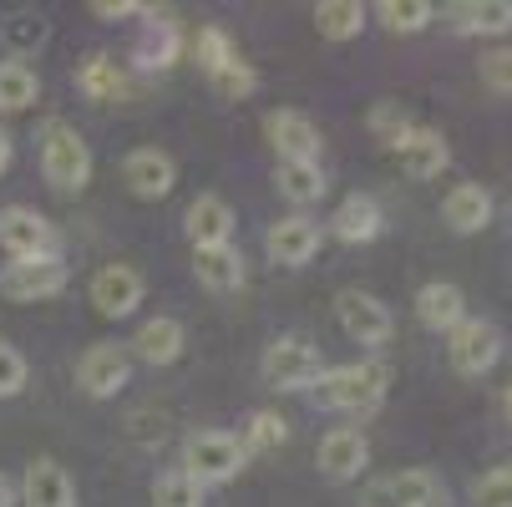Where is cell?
<instances>
[{
	"label": "cell",
	"instance_id": "8d00e7d4",
	"mask_svg": "<svg viewBox=\"0 0 512 507\" xmlns=\"http://www.w3.org/2000/svg\"><path fill=\"white\" fill-rule=\"evenodd\" d=\"M6 41H11V51H16V61H21L26 51H36V46L46 41V21H41V16H11V21H6Z\"/></svg>",
	"mask_w": 512,
	"mask_h": 507
},
{
	"label": "cell",
	"instance_id": "ac0fdd59",
	"mask_svg": "<svg viewBox=\"0 0 512 507\" xmlns=\"http://www.w3.org/2000/svg\"><path fill=\"white\" fill-rule=\"evenodd\" d=\"M416 320L426 325V330H436V335H452L462 320H467V300H462V289L457 284H447V279H431V284H421L416 289Z\"/></svg>",
	"mask_w": 512,
	"mask_h": 507
},
{
	"label": "cell",
	"instance_id": "5b68a950",
	"mask_svg": "<svg viewBox=\"0 0 512 507\" xmlns=\"http://www.w3.org/2000/svg\"><path fill=\"white\" fill-rule=\"evenodd\" d=\"M66 289V264L61 254L51 259H11L6 269H0V295H6L11 305H36V300H51Z\"/></svg>",
	"mask_w": 512,
	"mask_h": 507
},
{
	"label": "cell",
	"instance_id": "60d3db41",
	"mask_svg": "<svg viewBox=\"0 0 512 507\" xmlns=\"http://www.w3.org/2000/svg\"><path fill=\"white\" fill-rule=\"evenodd\" d=\"M16 497H21V492H16V482H11L6 472H0V507H16Z\"/></svg>",
	"mask_w": 512,
	"mask_h": 507
},
{
	"label": "cell",
	"instance_id": "9a60e30c",
	"mask_svg": "<svg viewBox=\"0 0 512 507\" xmlns=\"http://www.w3.org/2000/svg\"><path fill=\"white\" fill-rule=\"evenodd\" d=\"M264 249H269L274 264L300 269V264L315 259V249H320V229H315V219H305V213H289V219H279V224L264 234Z\"/></svg>",
	"mask_w": 512,
	"mask_h": 507
},
{
	"label": "cell",
	"instance_id": "83f0119b",
	"mask_svg": "<svg viewBox=\"0 0 512 507\" xmlns=\"http://www.w3.org/2000/svg\"><path fill=\"white\" fill-rule=\"evenodd\" d=\"M178 56V26L158 11H148V26H142V41H137V61L142 66H173Z\"/></svg>",
	"mask_w": 512,
	"mask_h": 507
},
{
	"label": "cell",
	"instance_id": "7402d4cb",
	"mask_svg": "<svg viewBox=\"0 0 512 507\" xmlns=\"http://www.w3.org/2000/svg\"><path fill=\"white\" fill-rule=\"evenodd\" d=\"M193 274H198L203 289H213V295H234V289H244V254L234 244L193 249Z\"/></svg>",
	"mask_w": 512,
	"mask_h": 507
},
{
	"label": "cell",
	"instance_id": "7a4b0ae2",
	"mask_svg": "<svg viewBox=\"0 0 512 507\" xmlns=\"http://www.w3.org/2000/svg\"><path fill=\"white\" fill-rule=\"evenodd\" d=\"M386 386H391V371L381 360H350V366H335L315 381V396L330 411H376Z\"/></svg>",
	"mask_w": 512,
	"mask_h": 507
},
{
	"label": "cell",
	"instance_id": "b9f144b4",
	"mask_svg": "<svg viewBox=\"0 0 512 507\" xmlns=\"http://www.w3.org/2000/svg\"><path fill=\"white\" fill-rule=\"evenodd\" d=\"M6 168H11V132L0 127V173H6Z\"/></svg>",
	"mask_w": 512,
	"mask_h": 507
},
{
	"label": "cell",
	"instance_id": "f546056e",
	"mask_svg": "<svg viewBox=\"0 0 512 507\" xmlns=\"http://www.w3.org/2000/svg\"><path fill=\"white\" fill-rule=\"evenodd\" d=\"M153 507H203V487L183 467H173L153 482Z\"/></svg>",
	"mask_w": 512,
	"mask_h": 507
},
{
	"label": "cell",
	"instance_id": "3957f363",
	"mask_svg": "<svg viewBox=\"0 0 512 507\" xmlns=\"http://www.w3.org/2000/svg\"><path fill=\"white\" fill-rule=\"evenodd\" d=\"M259 371H264V381H269L274 391H315V381L325 376V360H320V350H315L310 340L279 335V340L264 350Z\"/></svg>",
	"mask_w": 512,
	"mask_h": 507
},
{
	"label": "cell",
	"instance_id": "cb8c5ba5",
	"mask_svg": "<svg viewBox=\"0 0 512 507\" xmlns=\"http://www.w3.org/2000/svg\"><path fill=\"white\" fill-rule=\"evenodd\" d=\"M132 355L148 360V366H173L183 355V325L173 315H158V320H142L137 335H132Z\"/></svg>",
	"mask_w": 512,
	"mask_h": 507
},
{
	"label": "cell",
	"instance_id": "ab89813d",
	"mask_svg": "<svg viewBox=\"0 0 512 507\" xmlns=\"http://www.w3.org/2000/svg\"><path fill=\"white\" fill-rule=\"evenodd\" d=\"M92 16H102V21H122V16H148V6H132V0H97Z\"/></svg>",
	"mask_w": 512,
	"mask_h": 507
},
{
	"label": "cell",
	"instance_id": "30bf717a",
	"mask_svg": "<svg viewBox=\"0 0 512 507\" xmlns=\"http://www.w3.org/2000/svg\"><path fill=\"white\" fill-rule=\"evenodd\" d=\"M127 376H132V355H127L122 345H92V350L77 360V386H82L87 396H97V401L117 396V391L127 386Z\"/></svg>",
	"mask_w": 512,
	"mask_h": 507
},
{
	"label": "cell",
	"instance_id": "ffe728a7",
	"mask_svg": "<svg viewBox=\"0 0 512 507\" xmlns=\"http://www.w3.org/2000/svg\"><path fill=\"white\" fill-rule=\"evenodd\" d=\"M442 219L452 234H477L492 224V193L482 183H457L447 198H442Z\"/></svg>",
	"mask_w": 512,
	"mask_h": 507
},
{
	"label": "cell",
	"instance_id": "5bb4252c",
	"mask_svg": "<svg viewBox=\"0 0 512 507\" xmlns=\"http://www.w3.org/2000/svg\"><path fill=\"white\" fill-rule=\"evenodd\" d=\"M396 163L406 178H442V168L452 163V148H447V137L442 132H431V127H411L401 142H396Z\"/></svg>",
	"mask_w": 512,
	"mask_h": 507
},
{
	"label": "cell",
	"instance_id": "9c48e42d",
	"mask_svg": "<svg viewBox=\"0 0 512 507\" xmlns=\"http://www.w3.org/2000/svg\"><path fill=\"white\" fill-rule=\"evenodd\" d=\"M92 305H97V315H107V320H122V315H132L137 305H142V274L132 269V264H102L97 274H92Z\"/></svg>",
	"mask_w": 512,
	"mask_h": 507
},
{
	"label": "cell",
	"instance_id": "d6986e66",
	"mask_svg": "<svg viewBox=\"0 0 512 507\" xmlns=\"http://www.w3.org/2000/svg\"><path fill=\"white\" fill-rule=\"evenodd\" d=\"M365 457H371V447H365V437L355 426H335L330 437L320 442V472L330 477V482H350V477H360V467H365Z\"/></svg>",
	"mask_w": 512,
	"mask_h": 507
},
{
	"label": "cell",
	"instance_id": "8fae6325",
	"mask_svg": "<svg viewBox=\"0 0 512 507\" xmlns=\"http://www.w3.org/2000/svg\"><path fill=\"white\" fill-rule=\"evenodd\" d=\"M264 137L274 142L279 163H315L320 158V127L305 112H269Z\"/></svg>",
	"mask_w": 512,
	"mask_h": 507
},
{
	"label": "cell",
	"instance_id": "74e56055",
	"mask_svg": "<svg viewBox=\"0 0 512 507\" xmlns=\"http://www.w3.org/2000/svg\"><path fill=\"white\" fill-rule=\"evenodd\" d=\"M477 71H482V82H487L492 92H502V97L512 92V51H507V46H492Z\"/></svg>",
	"mask_w": 512,
	"mask_h": 507
},
{
	"label": "cell",
	"instance_id": "ba28073f",
	"mask_svg": "<svg viewBox=\"0 0 512 507\" xmlns=\"http://www.w3.org/2000/svg\"><path fill=\"white\" fill-rule=\"evenodd\" d=\"M447 355H452V366H457L462 376H487V371L497 366V355H502V330H497L492 320H462V325L452 330Z\"/></svg>",
	"mask_w": 512,
	"mask_h": 507
},
{
	"label": "cell",
	"instance_id": "6da1fadb",
	"mask_svg": "<svg viewBox=\"0 0 512 507\" xmlns=\"http://www.w3.org/2000/svg\"><path fill=\"white\" fill-rule=\"evenodd\" d=\"M41 178L56 193H82L92 183V148L82 142V132L61 117H51L41 127Z\"/></svg>",
	"mask_w": 512,
	"mask_h": 507
},
{
	"label": "cell",
	"instance_id": "e0dca14e",
	"mask_svg": "<svg viewBox=\"0 0 512 507\" xmlns=\"http://www.w3.org/2000/svg\"><path fill=\"white\" fill-rule=\"evenodd\" d=\"M193 249H218V244H229L234 239V208L218 198V193H203L188 203V219H183Z\"/></svg>",
	"mask_w": 512,
	"mask_h": 507
},
{
	"label": "cell",
	"instance_id": "2e32d148",
	"mask_svg": "<svg viewBox=\"0 0 512 507\" xmlns=\"http://www.w3.org/2000/svg\"><path fill=\"white\" fill-rule=\"evenodd\" d=\"M21 507H77V487H71L66 467L56 457H36L21 477Z\"/></svg>",
	"mask_w": 512,
	"mask_h": 507
},
{
	"label": "cell",
	"instance_id": "8992f818",
	"mask_svg": "<svg viewBox=\"0 0 512 507\" xmlns=\"http://www.w3.org/2000/svg\"><path fill=\"white\" fill-rule=\"evenodd\" d=\"M56 229L36 208H0V249L11 259H51L56 254Z\"/></svg>",
	"mask_w": 512,
	"mask_h": 507
},
{
	"label": "cell",
	"instance_id": "f1b7e54d",
	"mask_svg": "<svg viewBox=\"0 0 512 507\" xmlns=\"http://www.w3.org/2000/svg\"><path fill=\"white\" fill-rule=\"evenodd\" d=\"M77 87L92 97V102H117L122 97V71L112 56H87L82 71H77Z\"/></svg>",
	"mask_w": 512,
	"mask_h": 507
},
{
	"label": "cell",
	"instance_id": "52a82bcc",
	"mask_svg": "<svg viewBox=\"0 0 512 507\" xmlns=\"http://www.w3.org/2000/svg\"><path fill=\"white\" fill-rule=\"evenodd\" d=\"M335 315H340V325H345V335H350L355 345H386L391 330H396L391 310H386L376 295H365V289H340Z\"/></svg>",
	"mask_w": 512,
	"mask_h": 507
},
{
	"label": "cell",
	"instance_id": "d590c367",
	"mask_svg": "<svg viewBox=\"0 0 512 507\" xmlns=\"http://www.w3.org/2000/svg\"><path fill=\"white\" fill-rule=\"evenodd\" d=\"M371 132L396 148V142L411 132V117L401 112V102H376V107H371Z\"/></svg>",
	"mask_w": 512,
	"mask_h": 507
},
{
	"label": "cell",
	"instance_id": "e575fe53",
	"mask_svg": "<svg viewBox=\"0 0 512 507\" xmlns=\"http://www.w3.org/2000/svg\"><path fill=\"white\" fill-rule=\"evenodd\" d=\"M213 92L218 97H229V102H239V97H249L254 87H259V77H254V71H249V61H229L224 71H213Z\"/></svg>",
	"mask_w": 512,
	"mask_h": 507
},
{
	"label": "cell",
	"instance_id": "44dd1931",
	"mask_svg": "<svg viewBox=\"0 0 512 507\" xmlns=\"http://www.w3.org/2000/svg\"><path fill=\"white\" fill-rule=\"evenodd\" d=\"M330 229H335V239H345V244H371V239H381V229H386L381 203H376L371 193H350V198L335 208Z\"/></svg>",
	"mask_w": 512,
	"mask_h": 507
},
{
	"label": "cell",
	"instance_id": "d6a6232c",
	"mask_svg": "<svg viewBox=\"0 0 512 507\" xmlns=\"http://www.w3.org/2000/svg\"><path fill=\"white\" fill-rule=\"evenodd\" d=\"M193 51H198V66L208 71V77H213V71H224L229 61H239L234 41H229L224 31H218V26H203V31H198V41H193Z\"/></svg>",
	"mask_w": 512,
	"mask_h": 507
},
{
	"label": "cell",
	"instance_id": "484cf974",
	"mask_svg": "<svg viewBox=\"0 0 512 507\" xmlns=\"http://www.w3.org/2000/svg\"><path fill=\"white\" fill-rule=\"evenodd\" d=\"M274 183H279V193L289 198V203H320L325 198V173H320V163H279L274 168Z\"/></svg>",
	"mask_w": 512,
	"mask_h": 507
},
{
	"label": "cell",
	"instance_id": "1f68e13d",
	"mask_svg": "<svg viewBox=\"0 0 512 507\" xmlns=\"http://www.w3.org/2000/svg\"><path fill=\"white\" fill-rule=\"evenodd\" d=\"M284 442H289V421L274 416V411H254L239 447H244V452H274V447H284Z\"/></svg>",
	"mask_w": 512,
	"mask_h": 507
},
{
	"label": "cell",
	"instance_id": "7bdbcfd3",
	"mask_svg": "<svg viewBox=\"0 0 512 507\" xmlns=\"http://www.w3.org/2000/svg\"><path fill=\"white\" fill-rule=\"evenodd\" d=\"M502 401H507V416H512V381H507V396Z\"/></svg>",
	"mask_w": 512,
	"mask_h": 507
},
{
	"label": "cell",
	"instance_id": "4316f807",
	"mask_svg": "<svg viewBox=\"0 0 512 507\" xmlns=\"http://www.w3.org/2000/svg\"><path fill=\"white\" fill-rule=\"evenodd\" d=\"M41 97V82L26 61H0V112H26Z\"/></svg>",
	"mask_w": 512,
	"mask_h": 507
},
{
	"label": "cell",
	"instance_id": "4fadbf2b",
	"mask_svg": "<svg viewBox=\"0 0 512 507\" xmlns=\"http://www.w3.org/2000/svg\"><path fill=\"white\" fill-rule=\"evenodd\" d=\"M122 183H127L137 198L158 203V198L173 193V183H178V163H173L163 148H137V153H127V163H122Z\"/></svg>",
	"mask_w": 512,
	"mask_h": 507
},
{
	"label": "cell",
	"instance_id": "277c9868",
	"mask_svg": "<svg viewBox=\"0 0 512 507\" xmlns=\"http://www.w3.org/2000/svg\"><path fill=\"white\" fill-rule=\"evenodd\" d=\"M244 462H249V452L239 447V437H229V431H193V437L183 442V472L198 487L239 477Z\"/></svg>",
	"mask_w": 512,
	"mask_h": 507
},
{
	"label": "cell",
	"instance_id": "4dcf8cb0",
	"mask_svg": "<svg viewBox=\"0 0 512 507\" xmlns=\"http://www.w3.org/2000/svg\"><path fill=\"white\" fill-rule=\"evenodd\" d=\"M376 16L391 26V31H401V36H416V31H426L431 26V6H426V0H381V6H376Z\"/></svg>",
	"mask_w": 512,
	"mask_h": 507
},
{
	"label": "cell",
	"instance_id": "603a6c76",
	"mask_svg": "<svg viewBox=\"0 0 512 507\" xmlns=\"http://www.w3.org/2000/svg\"><path fill=\"white\" fill-rule=\"evenodd\" d=\"M457 36H507L512 31V0H462L447 11Z\"/></svg>",
	"mask_w": 512,
	"mask_h": 507
},
{
	"label": "cell",
	"instance_id": "f35d334b",
	"mask_svg": "<svg viewBox=\"0 0 512 507\" xmlns=\"http://www.w3.org/2000/svg\"><path fill=\"white\" fill-rule=\"evenodd\" d=\"M477 507H512V467H492L477 482Z\"/></svg>",
	"mask_w": 512,
	"mask_h": 507
},
{
	"label": "cell",
	"instance_id": "7c38bea8",
	"mask_svg": "<svg viewBox=\"0 0 512 507\" xmlns=\"http://www.w3.org/2000/svg\"><path fill=\"white\" fill-rule=\"evenodd\" d=\"M360 507H436V477L421 467L391 472L360 492Z\"/></svg>",
	"mask_w": 512,
	"mask_h": 507
},
{
	"label": "cell",
	"instance_id": "d4e9b609",
	"mask_svg": "<svg viewBox=\"0 0 512 507\" xmlns=\"http://www.w3.org/2000/svg\"><path fill=\"white\" fill-rule=\"evenodd\" d=\"M360 26H365L360 0H320L315 6V31L325 41H350V36H360Z\"/></svg>",
	"mask_w": 512,
	"mask_h": 507
},
{
	"label": "cell",
	"instance_id": "836d02e7",
	"mask_svg": "<svg viewBox=\"0 0 512 507\" xmlns=\"http://www.w3.org/2000/svg\"><path fill=\"white\" fill-rule=\"evenodd\" d=\"M26 376H31L26 355H21V350H16L11 340H0V401L21 396V391H26Z\"/></svg>",
	"mask_w": 512,
	"mask_h": 507
}]
</instances>
